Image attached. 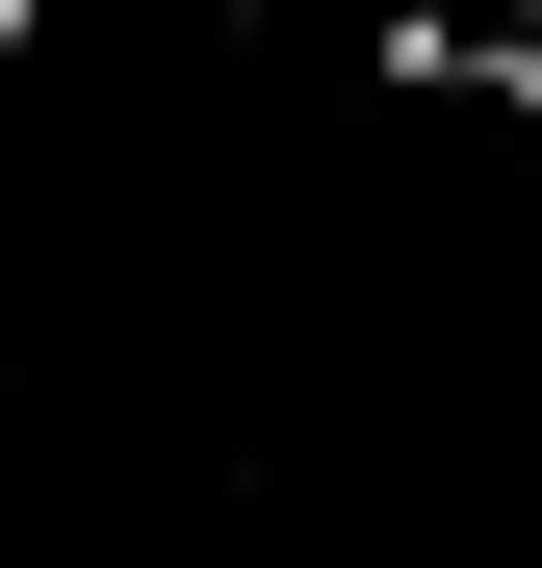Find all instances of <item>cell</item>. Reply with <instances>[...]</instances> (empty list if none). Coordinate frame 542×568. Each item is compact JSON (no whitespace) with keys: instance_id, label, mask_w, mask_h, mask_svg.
<instances>
[{"instance_id":"obj_2","label":"cell","mask_w":542,"mask_h":568,"mask_svg":"<svg viewBox=\"0 0 542 568\" xmlns=\"http://www.w3.org/2000/svg\"><path fill=\"white\" fill-rule=\"evenodd\" d=\"M27 27H52V0H0V52H27Z\"/></svg>"},{"instance_id":"obj_1","label":"cell","mask_w":542,"mask_h":568,"mask_svg":"<svg viewBox=\"0 0 542 568\" xmlns=\"http://www.w3.org/2000/svg\"><path fill=\"white\" fill-rule=\"evenodd\" d=\"M466 52H491V78H542V0H491V27H466Z\"/></svg>"}]
</instances>
